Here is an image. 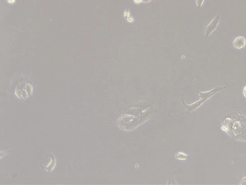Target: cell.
<instances>
[{
	"instance_id": "6da1fadb",
	"label": "cell",
	"mask_w": 246,
	"mask_h": 185,
	"mask_svg": "<svg viewBox=\"0 0 246 185\" xmlns=\"http://www.w3.org/2000/svg\"><path fill=\"white\" fill-rule=\"evenodd\" d=\"M221 16L219 15H217L214 17L213 20L210 22L209 25H208L205 28V35L206 37L209 36L212 33H214L218 27V24L220 22Z\"/></svg>"
},
{
	"instance_id": "7a4b0ae2",
	"label": "cell",
	"mask_w": 246,
	"mask_h": 185,
	"mask_svg": "<svg viewBox=\"0 0 246 185\" xmlns=\"http://www.w3.org/2000/svg\"><path fill=\"white\" fill-rule=\"evenodd\" d=\"M211 97V96H209V97H206V98H204V99H201L199 100V101H197V102H196L190 105H187L185 102L184 100V99H182V98L181 99V101L182 104L183 105V106L186 109V112H190L193 111V110H195L196 109L198 108L205 101H206V100H207L208 99H209Z\"/></svg>"
},
{
	"instance_id": "3957f363",
	"label": "cell",
	"mask_w": 246,
	"mask_h": 185,
	"mask_svg": "<svg viewBox=\"0 0 246 185\" xmlns=\"http://www.w3.org/2000/svg\"><path fill=\"white\" fill-rule=\"evenodd\" d=\"M226 88L225 87L218 86L216 87L215 88H214L211 90L209 91L208 92H200L199 91H197V92L199 94L200 97L201 99H204V98H206V97H209V96H211L214 94L218 92L219 91L221 90L224 88Z\"/></svg>"
},
{
	"instance_id": "277c9868",
	"label": "cell",
	"mask_w": 246,
	"mask_h": 185,
	"mask_svg": "<svg viewBox=\"0 0 246 185\" xmlns=\"http://www.w3.org/2000/svg\"><path fill=\"white\" fill-rule=\"evenodd\" d=\"M246 39L243 36L236 37L233 42V45L236 49H241L246 45Z\"/></svg>"
},
{
	"instance_id": "5b68a950",
	"label": "cell",
	"mask_w": 246,
	"mask_h": 185,
	"mask_svg": "<svg viewBox=\"0 0 246 185\" xmlns=\"http://www.w3.org/2000/svg\"><path fill=\"white\" fill-rule=\"evenodd\" d=\"M175 158H177V159L180 160H187L190 159V156L184 153L179 152L177 153L175 155Z\"/></svg>"
},
{
	"instance_id": "8992f818",
	"label": "cell",
	"mask_w": 246,
	"mask_h": 185,
	"mask_svg": "<svg viewBox=\"0 0 246 185\" xmlns=\"http://www.w3.org/2000/svg\"><path fill=\"white\" fill-rule=\"evenodd\" d=\"M204 0H196V4H197V7L198 9H200L201 8L203 4Z\"/></svg>"
},
{
	"instance_id": "52a82bcc",
	"label": "cell",
	"mask_w": 246,
	"mask_h": 185,
	"mask_svg": "<svg viewBox=\"0 0 246 185\" xmlns=\"http://www.w3.org/2000/svg\"><path fill=\"white\" fill-rule=\"evenodd\" d=\"M129 17H130L129 10L128 9H126V10L125 11V13H124V17H125V18L127 19Z\"/></svg>"
},
{
	"instance_id": "ba28073f",
	"label": "cell",
	"mask_w": 246,
	"mask_h": 185,
	"mask_svg": "<svg viewBox=\"0 0 246 185\" xmlns=\"http://www.w3.org/2000/svg\"><path fill=\"white\" fill-rule=\"evenodd\" d=\"M127 20H128V22H129V23H133L134 22V20L133 17H128V18H127Z\"/></svg>"
},
{
	"instance_id": "9c48e42d",
	"label": "cell",
	"mask_w": 246,
	"mask_h": 185,
	"mask_svg": "<svg viewBox=\"0 0 246 185\" xmlns=\"http://www.w3.org/2000/svg\"><path fill=\"white\" fill-rule=\"evenodd\" d=\"M134 3L136 4H139L140 3L142 2V0H134Z\"/></svg>"
},
{
	"instance_id": "30bf717a",
	"label": "cell",
	"mask_w": 246,
	"mask_h": 185,
	"mask_svg": "<svg viewBox=\"0 0 246 185\" xmlns=\"http://www.w3.org/2000/svg\"><path fill=\"white\" fill-rule=\"evenodd\" d=\"M243 92L244 96H245V97H246V86L244 87Z\"/></svg>"
},
{
	"instance_id": "8fae6325",
	"label": "cell",
	"mask_w": 246,
	"mask_h": 185,
	"mask_svg": "<svg viewBox=\"0 0 246 185\" xmlns=\"http://www.w3.org/2000/svg\"><path fill=\"white\" fill-rule=\"evenodd\" d=\"M142 2H144V3H148L152 1V0H142Z\"/></svg>"
}]
</instances>
